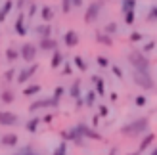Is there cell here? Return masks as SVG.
Masks as SVG:
<instances>
[{
  "label": "cell",
  "mask_w": 157,
  "mask_h": 155,
  "mask_svg": "<svg viewBox=\"0 0 157 155\" xmlns=\"http://www.w3.org/2000/svg\"><path fill=\"white\" fill-rule=\"evenodd\" d=\"M128 61L132 63L134 71L150 73V61H147V58L144 56V54H140V52H132V54H128Z\"/></svg>",
  "instance_id": "1"
},
{
  "label": "cell",
  "mask_w": 157,
  "mask_h": 155,
  "mask_svg": "<svg viewBox=\"0 0 157 155\" xmlns=\"http://www.w3.org/2000/svg\"><path fill=\"white\" fill-rule=\"evenodd\" d=\"M147 130V119L142 117V119H136V121H132L130 125H127L123 128V132L124 134H130V136H136L140 132H146Z\"/></svg>",
  "instance_id": "2"
},
{
  "label": "cell",
  "mask_w": 157,
  "mask_h": 155,
  "mask_svg": "<svg viewBox=\"0 0 157 155\" xmlns=\"http://www.w3.org/2000/svg\"><path fill=\"white\" fill-rule=\"evenodd\" d=\"M134 82L138 84V86H142V88H146V90H150V88H153V81H151V77H150V73L134 71Z\"/></svg>",
  "instance_id": "3"
},
{
  "label": "cell",
  "mask_w": 157,
  "mask_h": 155,
  "mask_svg": "<svg viewBox=\"0 0 157 155\" xmlns=\"http://www.w3.org/2000/svg\"><path fill=\"white\" fill-rule=\"evenodd\" d=\"M19 56L25 59V61H33L35 56H36V46H35V44H23Z\"/></svg>",
  "instance_id": "4"
},
{
  "label": "cell",
  "mask_w": 157,
  "mask_h": 155,
  "mask_svg": "<svg viewBox=\"0 0 157 155\" xmlns=\"http://www.w3.org/2000/svg\"><path fill=\"white\" fill-rule=\"evenodd\" d=\"M100 10H101V2H92V4H90V8L86 10V15H84V19L88 21V23L96 21V17H98Z\"/></svg>",
  "instance_id": "5"
},
{
  "label": "cell",
  "mask_w": 157,
  "mask_h": 155,
  "mask_svg": "<svg viewBox=\"0 0 157 155\" xmlns=\"http://www.w3.org/2000/svg\"><path fill=\"white\" fill-rule=\"evenodd\" d=\"M15 123H17V115H13L10 111H0V125L10 127V125H15Z\"/></svg>",
  "instance_id": "6"
},
{
  "label": "cell",
  "mask_w": 157,
  "mask_h": 155,
  "mask_svg": "<svg viewBox=\"0 0 157 155\" xmlns=\"http://www.w3.org/2000/svg\"><path fill=\"white\" fill-rule=\"evenodd\" d=\"M35 71H36V65H31V67H25V69H23V71L17 75V82H27L29 79H31V77H33L35 75Z\"/></svg>",
  "instance_id": "7"
},
{
  "label": "cell",
  "mask_w": 157,
  "mask_h": 155,
  "mask_svg": "<svg viewBox=\"0 0 157 155\" xmlns=\"http://www.w3.org/2000/svg\"><path fill=\"white\" fill-rule=\"evenodd\" d=\"M38 48H40V50H54V52H56L58 42L54 40L52 36H48V38H40V42H38Z\"/></svg>",
  "instance_id": "8"
},
{
  "label": "cell",
  "mask_w": 157,
  "mask_h": 155,
  "mask_svg": "<svg viewBox=\"0 0 157 155\" xmlns=\"http://www.w3.org/2000/svg\"><path fill=\"white\" fill-rule=\"evenodd\" d=\"M63 40H65L67 46H77L78 44V35L75 33V31H67L65 36H63Z\"/></svg>",
  "instance_id": "9"
},
{
  "label": "cell",
  "mask_w": 157,
  "mask_h": 155,
  "mask_svg": "<svg viewBox=\"0 0 157 155\" xmlns=\"http://www.w3.org/2000/svg\"><path fill=\"white\" fill-rule=\"evenodd\" d=\"M36 33L40 35V38H48L52 35V27L50 25H38L36 27Z\"/></svg>",
  "instance_id": "10"
},
{
  "label": "cell",
  "mask_w": 157,
  "mask_h": 155,
  "mask_svg": "<svg viewBox=\"0 0 157 155\" xmlns=\"http://www.w3.org/2000/svg\"><path fill=\"white\" fill-rule=\"evenodd\" d=\"M94 84H96V90H98V94L100 96H104L105 94V88H104V79H100V77H94Z\"/></svg>",
  "instance_id": "11"
},
{
  "label": "cell",
  "mask_w": 157,
  "mask_h": 155,
  "mask_svg": "<svg viewBox=\"0 0 157 155\" xmlns=\"http://www.w3.org/2000/svg\"><path fill=\"white\" fill-rule=\"evenodd\" d=\"M12 8H13V2H10V0H8V2L2 6V10H0V21H4V17H6L8 13H10Z\"/></svg>",
  "instance_id": "12"
},
{
  "label": "cell",
  "mask_w": 157,
  "mask_h": 155,
  "mask_svg": "<svg viewBox=\"0 0 157 155\" xmlns=\"http://www.w3.org/2000/svg\"><path fill=\"white\" fill-rule=\"evenodd\" d=\"M69 94H71L73 98H81V82H78V81L73 82V86L69 88Z\"/></svg>",
  "instance_id": "13"
},
{
  "label": "cell",
  "mask_w": 157,
  "mask_h": 155,
  "mask_svg": "<svg viewBox=\"0 0 157 155\" xmlns=\"http://www.w3.org/2000/svg\"><path fill=\"white\" fill-rule=\"evenodd\" d=\"M136 8V0H123V12H134Z\"/></svg>",
  "instance_id": "14"
},
{
  "label": "cell",
  "mask_w": 157,
  "mask_h": 155,
  "mask_svg": "<svg viewBox=\"0 0 157 155\" xmlns=\"http://www.w3.org/2000/svg\"><path fill=\"white\" fill-rule=\"evenodd\" d=\"M2 144L4 146H15V144H17V136H15V134H6L2 138Z\"/></svg>",
  "instance_id": "15"
},
{
  "label": "cell",
  "mask_w": 157,
  "mask_h": 155,
  "mask_svg": "<svg viewBox=\"0 0 157 155\" xmlns=\"http://www.w3.org/2000/svg\"><path fill=\"white\" fill-rule=\"evenodd\" d=\"M61 61H63V56H61V54L56 50V52H54V58H52V67H54V69L59 67V65H61Z\"/></svg>",
  "instance_id": "16"
},
{
  "label": "cell",
  "mask_w": 157,
  "mask_h": 155,
  "mask_svg": "<svg viewBox=\"0 0 157 155\" xmlns=\"http://www.w3.org/2000/svg\"><path fill=\"white\" fill-rule=\"evenodd\" d=\"M52 17H54L52 8H50V6H44V8H42V19H44V21H50Z\"/></svg>",
  "instance_id": "17"
},
{
  "label": "cell",
  "mask_w": 157,
  "mask_h": 155,
  "mask_svg": "<svg viewBox=\"0 0 157 155\" xmlns=\"http://www.w3.org/2000/svg\"><path fill=\"white\" fill-rule=\"evenodd\" d=\"M15 29L19 35H25V25H23V15H19V19L15 21Z\"/></svg>",
  "instance_id": "18"
},
{
  "label": "cell",
  "mask_w": 157,
  "mask_h": 155,
  "mask_svg": "<svg viewBox=\"0 0 157 155\" xmlns=\"http://www.w3.org/2000/svg\"><path fill=\"white\" fill-rule=\"evenodd\" d=\"M36 92H40V86H38V84H33V86L25 88V92H23V94H25V96H31V94H36Z\"/></svg>",
  "instance_id": "19"
},
{
  "label": "cell",
  "mask_w": 157,
  "mask_h": 155,
  "mask_svg": "<svg viewBox=\"0 0 157 155\" xmlns=\"http://www.w3.org/2000/svg\"><path fill=\"white\" fill-rule=\"evenodd\" d=\"M96 38H98V42H101V44H107V46L111 44V36H107V35H100V33H98Z\"/></svg>",
  "instance_id": "20"
},
{
  "label": "cell",
  "mask_w": 157,
  "mask_h": 155,
  "mask_svg": "<svg viewBox=\"0 0 157 155\" xmlns=\"http://www.w3.org/2000/svg\"><path fill=\"white\" fill-rule=\"evenodd\" d=\"M147 21H157V6H153L147 13Z\"/></svg>",
  "instance_id": "21"
},
{
  "label": "cell",
  "mask_w": 157,
  "mask_h": 155,
  "mask_svg": "<svg viewBox=\"0 0 157 155\" xmlns=\"http://www.w3.org/2000/svg\"><path fill=\"white\" fill-rule=\"evenodd\" d=\"M2 102L12 104L13 102V92H4V94H2Z\"/></svg>",
  "instance_id": "22"
},
{
  "label": "cell",
  "mask_w": 157,
  "mask_h": 155,
  "mask_svg": "<svg viewBox=\"0 0 157 155\" xmlns=\"http://www.w3.org/2000/svg\"><path fill=\"white\" fill-rule=\"evenodd\" d=\"M36 125H38V119L29 121V123H27V130H29V132H35V130H36Z\"/></svg>",
  "instance_id": "23"
},
{
  "label": "cell",
  "mask_w": 157,
  "mask_h": 155,
  "mask_svg": "<svg viewBox=\"0 0 157 155\" xmlns=\"http://www.w3.org/2000/svg\"><path fill=\"white\" fill-rule=\"evenodd\" d=\"M75 63H77V67L78 69H81V71H86V63H84V61H82V58H75Z\"/></svg>",
  "instance_id": "24"
},
{
  "label": "cell",
  "mask_w": 157,
  "mask_h": 155,
  "mask_svg": "<svg viewBox=\"0 0 157 155\" xmlns=\"http://www.w3.org/2000/svg\"><path fill=\"white\" fill-rule=\"evenodd\" d=\"M17 56H19V52H15L13 48H10V50L6 52V58H8V59H15Z\"/></svg>",
  "instance_id": "25"
},
{
  "label": "cell",
  "mask_w": 157,
  "mask_h": 155,
  "mask_svg": "<svg viewBox=\"0 0 157 155\" xmlns=\"http://www.w3.org/2000/svg\"><path fill=\"white\" fill-rule=\"evenodd\" d=\"M124 21H127L128 25L134 23V12H127V13H124Z\"/></svg>",
  "instance_id": "26"
},
{
  "label": "cell",
  "mask_w": 157,
  "mask_h": 155,
  "mask_svg": "<svg viewBox=\"0 0 157 155\" xmlns=\"http://www.w3.org/2000/svg\"><path fill=\"white\" fill-rule=\"evenodd\" d=\"M94 100H96V94H94V92H88V94H86V105H92Z\"/></svg>",
  "instance_id": "27"
},
{
  "label": "cell",
  "mask_w": 157,
  "mask_h": 155,
  "mask_svg": "<svg viewBox=\"0 0 157 155\" xmlns=\"http://www.w3.org/2000/svg\"><path fill=\"white\" fill-rule=\"evenodd\" d=\"M98 65H100V67H107V65H109V59L104 58V56H100V58H98Z\"/></svg>",
  "instance_id": "28"
},
{
  "label": "cell",
  "mask_w": 157,
  "mask_h": 155,
  "mask_svg": "<svg viewBox=\"0 0 157 155\" xmlns=\"http://www.w3.org/2000/svg\"><path fill=\"white\" fill-rule=\"evenodd\" d=\"M115 31H117V25H115V23H109V25L105 27V33H109V35H113Z\"/></svg>",
  "instance_id": "29"
},
{
  "label": "cell",
  "mask_w": 157,
  "mask_h": 155,
  "mask_svg": "<svg viewBox=\"0 0 157 155\" xmlns=\"http://www.w3.org/2000/svg\"><path fill=\"white\" fill-rule=\"evenodd\" d=\"M13 75H15V71H13V69H10L8 73H4V79H6V81H12V79H13Z\"/></svg>",
  "instance_id": "30"
},
{
  "label": "cell",
  "mask_w": 157,
  "mask_h": 155,
  "mask_svg": "<svg viewBox=\"0 0 157 155\" xmlns=\"http://www.w3.org/2000/svg\"><path fill=\"white\" fill-rule=\"evenodd\" d=\"M69 10H71V0H63V12L67 13Z\"/></svg>",
  "instance_id": "31"
},
{
  "label": "cell",
  "mask_w": 157,
  "mask_h": 155,
  "mask_svg": "<svg viewBox=\"0 0 157 155\" xmlns=\"http://www.w3.org/2000/svg\"><path fill=\"white\" fill-rule=\"evenodd\" d=\"M130 40H134V42L136 40H142V35H140V33H132L130 35Z\"/></svg>",
  "instance_id": "32"
},
{
  "label": "cell",
  "mask_w": 157,
  "mask_h": 155,
  "mask_svg": "<svg viewBox=\"0 0 157 155\" xmlns=\"http://www.w3.org/2000/svg\"><path fill=\"white\" fill-rule=\"evenodd\" d=\"M144 104H146V98L144 96H138L136 98V105H144Z\"/></svg>",
  "instance_id": "33"
},
{
  "label": "cell",
  "mask_w": 157,
  "mask_h": 155,
  "mask_svg": "<svg viewBox=\"0 0 157 155\" xmlns=\"http://www.w3.org/2000/svg\"><path fill=\"white\" fill-rule=\"evenodd\" d=\"M153 46H155L153 42H147V44L144 46V50H146V52H151V50H153Z\"/></svg>",
  "instance_id": "34"
},
{
  "label": "cell",
  "mask_w": 157,
  "mask_h": 155,
  "mask_svg": "<svg viewBox=\"0 0 157 155\" xmlns=\"http://www.w3.org/2000/svg\"><path fill=\"white\" fill-rule=\"evenodd\" d=\"M63 153H65V144H61V148L56 151V155H63Z\"/></svg>",
  "instance_id": "35"
},
{
  "label": "cell",
  "mask_w": 157,
  "mask_h": 155,
  "mask_svg": "<svg viewBox=\"0 0 157 155\" xmlns=\"http://www.w3.org/2000/svg\"><path fill=\"white\" fill-rule=\"evenodd\" d=\"M113 73H115L117 77H123V71H121V69H119V67H113Z\"/></svg>",
  "instance_id": "36"
},
{
  "label": "cell",
  "mask_w": 157,
  "mask_h": 155,
  "mask_svg": "<svg viewBox=\"0 0 157 155\" xmlns=\"http://www.w3.org/2000/svg\"><path fill=\"white\" fill-rule=\"evenodd\" d=\"M25 155H36V153H31V151H29V149H27V153H25Z\"/></svg>",
  "instance_id": "37"
},
{
  "label": "cell",
  "mask_w": 157,
  "mask_h": 155,
  "mask_svg": "<svg viewBox=\"0 0 157 155\" xmlns=\"http://www.w3.org/2000/svg\"><path fill=\"white\" fill-rule=\"evenodd\" d=\"M151 155H157V149H155V151H153V153H151Z\"/></svg>",
  "instance_id": "38"
}]
</instances>
